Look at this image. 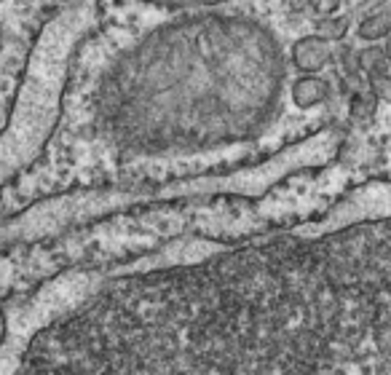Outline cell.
<instances>
[{
    "label": "cell",
    "instance_id": "3",
    "mask_svg": "<svg viewBox=\"0 0 391 375\" xmlns=\"http://www.w3.org/2000/svg\"><path fill=\"white\" fill-rule=\"evenodd\" d=\"M357 35L362 41H370L375 43L380 38H389L391 35V11L389 9H380V11L367 14L357 27Z\"/></svg>",
    "mask_w": 391,
    "mask_h": 375
},
{
    "label": "cell",
    "instance_id": "8",
    "mask_svg": "<svg viewBox=\"0 0 391 375\" xmlns=\"http://www.w3.org/2000/svg\"><path fill=\"white\" fill-rule=\"evenodd\" d=\"M383 48H386V56H389V62H391V35L386 38V43H383Z\"/></svg>",
    "mask_w": 391,
    "mask_h": 375
},
{
    "label": "cell",
    "instance_id": "7",
    "mask_svg": "<svg viewBox=\"0 0 391 375\" xmlns=\"http://www.w3.org/2000/svg\"><path fill=\"white\" fill-rule=\"evenodd\" d=\"M311 3H313V0H287V6H290V11H292V14L308 11V9H311Z\"/></svg>",
    "mask_w": 391,
    "mask_h": 375
},
{
    "label": "cell",
    "instance_id": "2",
    "mask_svg": "<svg viewBox=\"0 0 391 375\" xmlns=\"http://www.w3.org/2000/svg\"><path fill=\"white\" fill-rule=\"evenodd\" d=\"M327 94H330V86L313 76H303L301 81H295V86H292V102H295L298 108H303V111L316 108L319 102L327 100Z\"/></svg>",
    "mask_w": 391,
    "mask_h": 375
},
{
    "label": "cell",
    "instance_id": "6",
    "mask_svg": "<svg viewBox=\"0 0 391 375\" xmlns=\"http://www.w3.org/2000/svg\"><path fill=\"white\" fill-rule=\"evenodd\" d=\"M311 9L316 11V16H335V11L340 9V0H313Z\"/></svg>",
    "mask_w": 391,
    "mask_h": 375
},
{
    "label": "cell",
    "instance_id": "5",
    "mask_svg": "<svg viewBox=\"0 0 391 375\" xmlns=\"http://www.w3.org/2000/svg\"><path fill=\"white\" fill-rule=\"evenodd\" d=\"M313 33L324 41H340L348 33V19L346 16H322L313 22Z\"/></svg>",
    "mask_w": 391,
    "mask_h": 375
},
{
    "label": "cell",
    "instance_id": "4",
    "mask_svg": "<svg viewBox=\"0 0 391 375\" xmlns=\"http://www.w3.org/2000/svg\"><path fill=\"white\" fill-rule=\"evenodd\" d=\"M357 65L362 73H367L370 78H380L386 76L389 70V56H386V48L383 46H367L357 51Z\"/></svg>",
    "mask_w": 391,
    "mask_h": 375
},
{
    "label": "cell",
    "instance_id": "1",
    "mask_svg": "<svg viewBox=\"0 0 391 375\" xmlns=\"http://www.w3.org/2000/svg\"><path fill=\"white\" fill-rule=\"evenodd\" d=\"M330 41H324L319 35H313V38H301L295 48H292V62L298 70H303L306 76H311V73H319L327 62H330Z\"/></svg>",
    "mask_w": 391,
    "mask_h": 375
}]
</instances>
